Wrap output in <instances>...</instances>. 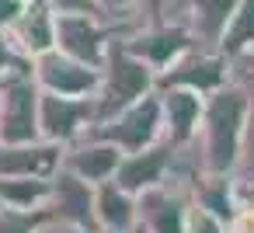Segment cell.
<instances>
[{
    "mask_svg": "<svg viewBox=\"0 0 254 233\" xmlns=\"http://www.w3.org/2000/svg\"><path fill=\"white\" fill-rule=\"evenodd\" d=\"M46 223V209H0V233H39Z\"/></svg>",
    "mask_w": 254,
    "mask_h": 233,
    "instance_id": "7402d4cb",
    "label": "cell"
},
{
    "mask_svg": "<svg viewBox=\"0 0 254 233\" xmlns=\"http://www.w3.org/2000/svg\"><path fill=\"white\" fill-rule=\"evenodd\" d=\"M185 233H226V223L216 219L212 212H205L202 205H195L188 198V216H185Z\"/></svg>",
    "mask_w": 254,
    "mask_h": 233,
    "instance_id": "603a6c76",
    "label": "cell"
},
{
    "mask_svg": "<svg viewBox=\"0 0 254 233\" xmlns=\"http://www.w3.org/2000/svg\"><path fill=\"white\" fill-rule=\"evenodd\" d=\"M216 53L226 56L233 66L244 63L251 53H254V0H240V4L233 7L219 42H216Z\"/></svg>",
    "mask_w": 254,
    "mask_h": 233,
    "instance_id": "d6986e66",
    "label": "cell"
},
{
    "mask_svg": "<svg viewBox=\"0 0 254 233\" xmlns=\"http://www.w3.org/2000/svg\"><path fill=\"white\" fill-rule=\"evenodd\" d=\"M18 70H32V59H21L11 42H7V32H0V77L7 73H18Z\"/></svg>",
    "mask_w": 254,
    "mask_h": 233,
    "instance_id": "cb8c5ba5",
    "label": "cell"
},
{
    "mask_svg": "<svg viewBox=\"0 0 254 233\" xmlns=\"http://www.w3.org/2000/svg\"><path fill=\"white\" fill-rule=\"evenodd\" d=\"M157 87V73L136 59L119 39L108 46L105 63L98 70V91H94V125L119 115L122 108H129L132 101H139L143 94H150Z\"/></svg>",
    "mask_w": 254,
    "mask_h": 233,
    "instance_id": "7a4b0ae2",
    "label": "cell"
},
{
    "mask_svg": "<svg viewBox=\"0 0 254 233\" xmlns=\"http://www.w3.org/2000/svg\"><path fill=\"white\" fill-rule=\"evenodd\" d=\"M122 39V21H112L105 14H56V53L101 70L108 46Z\"/></svg>",
    "mask_w": 254,
    "mask_h": 233,
    "instance_id": "277c9868",
    "label": "cell"
},
{
    "mask_svg": "<svg viewBox=\"0 0 254 233\" xmlns=\"http://www.w3.org/2000/svg\"><path fill=\"white\" fill-rule=\"evenodd\" d=\"M46 212L60 226H77V230H98L94 226V184L73 177L70 171H56L49 181V202Z\"/></svg>",
    "mask_w": 254,
    "mask_h": 233,
    "instance_id": "8fae6325",
    "label": "cell"
},
{
    "mask_svg": "<svg viewBox=\"0 0 254 233\" xmlns=\"http://www.w3.org/2000/svg\"><path fill=\"white\" fill-rule=\"evenodd\" d=\"M237 4L240 0H143V14L157 18V21L181 25L195 39V46L216 49Z\"/></svg>",
    "mask_w": 254,
    "mask_h": 233,
    "instance_id": "3957f363",
    "label": "cell"
},
{
    "mask_svg": "<svg viewBox=\"0 0 254 233\" xmlns=\"http://www.w3.org/2000/svg\"><path fill=\"white\" fill-rule=\"evenodd\" d=\"M188 198L195 205H202L205 212H212L216 219H223L226 226L237 216L233 205V174H195L188 184Z\"/></svg>",
    "mask_w": 254,
    "mask_h": 233,
    "instance_id": "ac0fdd59",
    "label": "cell"
},
{
    "mask_svg": "<svg viewBox=\"0 0 254 233\" xmlns=\"http://www.w3.org/2000/svg\"><path fill=\"white\" fill-rule=\"evenodd\" d=\"M160 98V122H164V143H171L174 150H191L195 136H198V122H202V94L181 91V87H157Z\"/></svg>",
    "mask_w": 254,
    "mask_h": 233,
    "instance_id": "4fadbf2b",
    "label": "cell"
},
{
    "mask_svg": "<svg viewBox=\"0 0 254 233\" xmlns=\"http://www.w3.org/2000/svg\"><path fill=\"white\" fill-rule=\"evenodd\" d=\"M87 132L105 139V143H112V146H119L122 153H139V150L160 143L164 139V122H160V98H157V91L143 94L139 101H132L119 115L91 125Z\"/></svg>",
    "mask_w": 254,
    "mask_h": 233,
    "instance_id": "5b68a950",
    "label": "cell"
},
{
    "mask_svg": "<svg viewBox=\"0 0 254 233\" xmlns=\"http://www.w3.org/2000/svg\"><path fill=\"white\" fill-rule=\"evenodd\" d=\"M53 14H101L98 0H46Z\"/></svg>",
    "mask_w": 254,
    "mask_h": 233,
    "instance_id": "d4e9b609",
    "label": "cell"
},
{
    "mask_svg": "<svg viewBox=\"0 0 254 233\" xmlns=\"http://www.w3.org/2000/svg\"><path fill=\"white\" fill-rule=\"evenodd\" d=\"M21 4H28V0H21Z\"/></svg>",
    "mask_w": 254,
    "mask_h": 233,
    "instance_id": "4dcf8cb0",
    "label": "cell"
},
{
    "mask_svg": "<svg viewBox=\"0 0 254 233\" xmlns=\"http://www.w3.org/2000/svg\"><path fill=\"white\" fill-rule=\"evenodd\" d=\"M244 118H247V94H244L237 77L226 87L205 94L198 136L191 143V157L198 164V174H233L237 171Z\"/></svg>",
    "mask_w": 254,
    "mask_h": 233,
    "instance_id": "6da1fadb",
    "label": "cell"
},
{
    "mask_svg": "<svg viewBox=\"0 0 254 233\" xmlns=\"http://www.w3.org/2000/svg\"><path fill=\"white\" fill-rule=\"evenodd\" d=\"M181 160H185V150H174L171 143H153L139 153H122L119 167H115V184L126 188L129 195H143L157 184H167V181H178V171H181Z\"/></svg>",
    "mask_w": 254,
    "mask_h": 233,
    "instance_id": "ba28073f",
    "label": "cell"
},
{
    "mask_svg": "<svg viewBox=\"0 0 254 233\" xmlns=\"http://www.w3.org/2000/svg\"><path fill=\"white\" fill-rule=\"evenodd\" d=\"M39 139V87L32 70L0 77V146Z\"/></svg>",
    "mask_w": 254,
    "mask_h": 233,
    "instance_id": "8992f818",
    "label": "cell"
},
{
    "mask_svg": "<svg viewBox=\"0 0 254 233\" xmlns=\"http://www.w3.org/2000/svg\"><path fill=\"white\" fill-rule=\"evenodd\" d=\"M233 70H254V53H251V56H247V59H244V63H237V66H233Z\"/></svg>",
    "mask_w": 254,
    "mask_h": 233,
    "instance_id": "f1b7e54d",
    "label": "cell"
},
{
    "mask_svg": "<svg viewBox=\"0 0 254 233\" xmlns=\"http://www.w3.org/2000/svg\"><path fill=\"white\" fill-rule=\"evenodd\" d=\"M0 209H4V205H0Z\"/></svg>",
    "mask_w": 254,
    "mask_h": 233,
    "instance_id": "1f68e13d",
    "label": "cell"
},
{
    "mask_svg": "<svg viewBox=\"0 0 254 233\" xmlns=\"http://www.w3.org/2000/svg\"><path fill=\"white\" fill-rule=\"evenodd\" d=\"M136 223H139L136 219V195H129L115 181H105L94 188V226H98V233H126Z\"/></svg>",
    "mask_w": 254,
    "mask_h": 233,
    "instance_id": "e0dca14e",
    "label": "cell"
},
{
    "mask_svg": "<svg viewBox=\"0 0 254 233\" xmlns=\"http://www.w3.org/2000/svg\"><path fill=\"white\" fill-rule=\"evenodd\" d=\"M139 4H143V0H98L101 14H105V18H112V21H122V18H129V14H132Z\"/></svg>",
    "mask_w": 254,
    "mask_h": 233,
    "instance_id": "484cf974",
    "label": "cell"
},
{
    "mask_svg": "<svg viewBox=\"0 0 254 233\" xmlns=\"http://www.w3.org/2000/svg\"><path fill=\"white\" fill-rule=\"evenodd\" d=\"M185 216H188V188L178 181L136 195V219L146 233H185Z\"/></svg>",
    "mask_w": 254,
    "mask_h": 233,
    "instance_id": "7c38bea8",
    "label": "cell"
},
{
    "mask_svg": "<svg viewBox=\"0 0 254 233\" xmlns=\"http://www.w3.org/2000/svg\"><path fill=\"white\" fill-rule=\"evenodd\" d=\"M21 0H0V32H7L11 28V21L21 14Z\"/></svg>",
    "mask_w": 254,
    "mask_h": 233,
    "instance_id": "4316f807",
    "label": "cell"
},
{
    "mask_svg": "<svg viewBox=\"0 0 254 233\" xmlns=\"http://www.w3.org/2000/svg\"><path fill=\"white\" fill-rule=\"evenodd\" d=\"M49 181L46 177H0V205L4 209H46Z\"/></svg>",
    "mask_w": 254,
    "mask_h": 233,
    "instance_id": "ffe728a7",
    "label": "cell"
},
{
    "mask_svg": "<svg viewBox=\"0 0 254 233\" xmlns=\"http://www.w3.org/2000/svg\"><path fill=\"white\" fill-rule=\"evenodd\" d=\"M94 125V98H56L39 91V139L70 146Z\"/></svg>",
    "mask_w": 254,
    "mask_h": 233,
    "instance_id": "9c48e42d",
    "label": "cell"
},
{
    "mask_svg": "<svg viewBox=\"0 0 254 233\" xmlns=\"http://www.w3.org/2000/svg\"><path fill=\"white\" fill-rule=\"evenodd\" d=\"M39 233H98V230H77V226H60V223H53V219H49V223H46V226H42Z\"/></svg>",
    "mask_w": 254,
    "mask_h": 233,
    "instance_id": "83f0119b",
    "label": "cell"
},
{
    "mask_svg": "<svg viewBox=\"0 0 254 233\" xmlns=\"http://www.w3.org/2000/svg\"><path fill=\"white\" fill-rule=\"evenodd\" d=\"M32 80L42 94H56V98H94V91H98V70H91L56 49L32 59Z\"/></svg>",
    "mask_w": 254,
    "mask_h": 233,
    "instance_id": "30bf717a",
    "label": "cell"
},
{
    "mask_svg": "<svg viewBox=\"0 0 254 233\" xmlns=\"http://www.w3.org/2000/svg\"><path fill=\"white\" fill-rule=\"evenodd\" d=\"M230 80H233V63L226 56H219L216 49H205V46H191L167 70L157 73V87H181V91H191L202 98L226 87Z\"/></svg>",
    "mask_w": 254,
    "mask_h": 233,
    "instance_id": "52a82bcc",
    "label": "cell"
},
{
    "mask_svg": "<svg viewBox=\"0 0 254 233\" xmlns=\"http://www.w3.org/2000/svg\"><path fill=\"white\" fill-rule=\"evenodd\" d=\"M7 42L21 59H35L56 46V14L46 0H28L7 28Z\"/></svg>",
    "mask_w": 254,
    "mask_h": 233,
    "instance_id": "9a60e30c",
    "label": "cell"
},
{
    "mask_svg": "<svg viewBox=\"0 0 254 233\" xmlns=\"http://www.w3.org/2000/svg\"><path fill=\"white\" fill-rule=\"evenodd\" d=\"M119 160H122V150H119V146H112V143H105V139H98V136L87 132V136H80L77 143L63 146L60 167L70 171L73 177H80V181H87V184L98 188V184H105V181L115 177Z\"/></svg>",
    "mask_w": 254,
    "mask_h": 233,
    "instance_id": "5bb4252c",
    "label": "cell"
},
{
    "mask_svg": "<svg viewBox=\"0 0 254 233\" xmlns=\"http://www.w3.org/2000/svg\"><path fill=\"white\" fill-rule=\"evenodd\" d=\"M126 233H146V230H143V226L136 223V226H132V230H126Z\"/></svg>",
    "mask_w": 254,
    "mask_h": 233,
    "instance_id": "f546056e",
    "label": "cell"
},
{
    "mask_svg": "<svg viewBox=\"0 0 254 233\" xmlns=\"http://www.w3.org/2000/svg\"><path fill=\"white\" fill-rule=\"evenodd\" d=\"M247 94V118H244V139H240V160L233 177H251L254 181V70H233Z\"/></svg>",
    "mask_w": 254,
    "mask_h": 233,
    "instance_id": "44dd1931",
    "label": "cell"
},
{
    "mask_svg": "<svg viewBox=\"0 0 254 233\" xmlns=\"http://www.w3.org/2000/svg\"><path fill=\"white\" fill-rule=\"evenodd\" d=\"M63 146L32 139V143H14L0 146V177H53L60 171Z\"/></svg>",
    "mask_w": 254,
    "mask_h": 233,
    "instance_id": "2e32d148",
    "label": "cell"
}]
</instances>
